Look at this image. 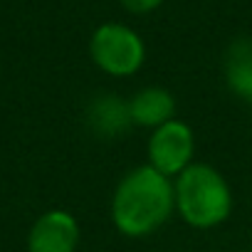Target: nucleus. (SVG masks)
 Here are the masks:
<instances>
[{
    "mask_svg": "<svg viewBox=\"0 0 252 252\" xmlns=\"http://www.w3.org/2000/svg\"><path fill=\"white\" fill-rule=\"evenodd\" d=\"M176 213L173 178L144 163L126 171L111 195V222L124 237H149Z\"/></svg>",
    "mask_w": 252,
    "mask_h": 252,
    "instance_id": "1",
    "label": "nucleus"
},
{
    "mask_svg": "<svg viewBox=\"0 0 252 252\" xmlns=\"http://www.w3.org/2000/svg\"><path fill=\"white\" fill-rule=\"evenodd\" d=\"M176 213L195 230L222 225L232 213V188L227 178L210 163L193 161L173 178Z\"/></svg>",
    "mask_w": 252,
    "mask_h": 252,
    "instance_id": "2",
    "label": "nucleus"
},
{
    "mask_svg": "<svg viewBox=\"0 0 252 252\" xmlns=\"http://www.w3.org/2000/svg\"><path fill=\"white\" fill-rule=\"evenodd\" d=\"M89 57L104 74L124 79L144 67L146 45L134 28L124 23H104L89 37Z\"/></svg>",
    "mask_w": 252,
    "mask_h": 252,
    "instance_id": "3",
    "label": "nucleus"
},
{
    "mask_svg": "<svg viewBox=\"0 0 252 252\" xmlns=\"http://www.w3.org/2000/svg\"><path fill=\"white\" fill-rule=\"evenodd\" d=\"M146 154H149V166H154L168 178H176L181 171H186L193 163L195 134L190 124L183 119H171L161 124L149 136Z\"/></svg>",
    "mask_w": 252,
    "mask_h": 252,
    "instance_id": "4",
    "label": "nucleus"
},
{
    "mask_svg": "<svg viewBox=\"0 0 252 252\" xmlns=\"http://www.w3.org/2000/svg\"><path fill=\"white\" fill-rule=\"evenodd\" d=\"M79 222L67 210L42 213L28 232V252H77Z\"/></svg>",
    "mask_w": 252,
    "mask_h": 252,
    "instance_id": "5",
    "label": "nucleus"
},
{
    "mask_svg": "<svg viewBox=\"0 0 252 252\" xmlns=\"http://www.w3.org/2000/svg\"><path fill=\"white\" fill-rule=\"evenodd\" d=\"M129 116H131V124L154 131L161 124L176 119V96L171 89L158 87V84L141 87L129 99Z\"/></svg>",
    "mask_w": 252,
    "mask_h": 252,
    "instance_id": "6",
    "label": "nucleus"
},
{
    "mask_svg": "<svg viewBox=\"0 0 252 252\" xmlns=\"http://www.w3.org/2000/svg\"><path fill=\"white\" fill-rule=\"evenodd\" d=\"M87 126L96 136H104V139L121 136L131 126L129 101H124L114 94L96 96L87 109Z\"/></svg>",
    "mask_w": 252,
    "mask_h": 252,
    "instance_id": "7",
    "label": "nucleus"
},
{
    "mask_svg": "<svg viewBox=\"0 0 252 252\" xmlns=\"http://www.w3.org/2000/svg\"><path fill=\"white\" fill-rule=\"evenodd\" d=\"M225 84L227 89L252 104V40L240 37L225 52Z\"/></svg>",
    "mask_w": 252,
    "mask_h": 252,
    "instance_id": "8",
    "label": "nucleus"
},
{
    "mask_svg": "<svg viewBox=\"0 0 252 252\" xmlns=\"http://www.w3.org/2000/svg\"><path fill=\"white\" fill-rule=\"evenodd\" d=\"M121 8L126 13H134V15H146V13H154L163 5V0H119Z\"/></svg>",
    "mask_w": 252,
    "mask_h": 252,
    "instance_id": "9",
    "label": "nucleus"
},
{
    "mask_svg": "<svg viewBox=\"0 0 252 252\" xmlns=\"http://www.w3.org/2000/svg\"><path fill=\"white\" fill-rule=\"evenodd\" d=\"M156 252H166V250H156Z\"/></svg>",
    "mask_w": 252,
    "mask_h": 252,
    "instance_id": "10",
    "label": "nucleus"
}]
</instances>
